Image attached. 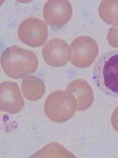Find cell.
<instances>
[{
	"instance_id": "6da1fadb",
	"label": "cell",
	"mask_w": 118,
	"mask_h": 158,
	"mask_svg": "<svg viewBox=\"0 0 118 158\" xmlns=\"http://www.w3.org/2000/svg\"><path fill=\"white\" fill-rule=\"evenodd\" d=\"M1 62L6 74L15 79L34 73L38 64L37 58L34 52L16 45L9 47L4 51Z\"/></svg>"
},
{
	"instance_id": "7a4b0ae2",
	"label": "cell",
	"mask_w": 118,
	"mask_h": 158,
	"mask_svg": "<svg viewBox=\"0 0 118 158\" xmlns=\"http://www.w3.org/2000/svg\"><path fill=\"white\" fill-rule=\"evenodd\" d=\"M77 110L76 99L67 90H57L52 92L44 105L45 113L49 120L54 122H67Z\"/></svg>"
},
{
	"instance_id": "3957f363",
	"label": "cell",
	"mask_w": 118,
	"mask_h": 158,
	"mask_svg": "<svg viewBox=\"0 0 118 158\" xmlns=\"http://www.w3.org/2000/svg\"><path fill=\"white\" fill-rule=\"evenodd\" d=\"M99 53L97 43L89 36L79 37L69 46V60L77 68H85L89 67L94 62Z\"/></svg>"
},
{
	"instance_id": "277c9868",
	"label": "cell",
	"mask_w": 118,
	"mask_h": 158,
	"mask_svg": "<svg viewBox=\"0 0 118 158\" xmlns=\"http://www.w3.org/2000/svg\"><path fill=\"white\" fill-rule=\"evenodd\" d=\"M48 34L47 25L44 21L35 17L26 19L20 24L18 35L20 40L31 47L43 45Z\"/></svg>"
},
{
	"instance_id": "5b68a950",
	"label": "cell",
	"mask_w": 118,
	"mask_h": 158,
	"mask_svg": "<svg viewBox=\"0 0 118 158\" xmlns=\"http://www.w3.org/2000/svg\"><path fill=\"white\" fill-rule=\"evenodd\" d=\"M73 10L68 1H49L43 7L44 20L51 27L61 28L70 19Z\"/></svg>"
},
{
	"instance_id": "8992f818",
	"label": "cell",
	"mask_w": 118,
	"mask_h": 158,
	"mask_svg": "<svg viewBox=\"0 0 118 158\" xmlns=\"http://www.w3.org/2000/svg\"><path fill=\"white\" fill-rule=\"evenodd\" d=\"M0 109L2 111L15 114L22 110L25 101L16 83L3 82L0 85Z\"/></svg>"
},
{
	"instance_id": "52a82bcc",
	"label": "cell",
	"mask_w": 118,
	"mask_h": 158,
	"mask_svg": "<svg viewBox=\"0 0 118 158\" xmlns=\"http://www.w3.org/2000/svg\"><path fill=\"white\" fill-rule=\"evenodd\" d=\"M96 67V74L100 81L109 90L118 93V54L103 56Z\"/></svg>"
},
{
	"instance_id": "ba28073f",
	"label": "cell",
	"mask_w": 118,
	"mask_h": 158,
	"mask_svg": "<svg viewBox=\"0 0 118 158\" xmlns=\"http://www.w3.org/2000/svg\"><path fill=\"white\" fill-rule=\"evenodd\" d=\"M69 46L66 41L60 39H52L44 46L43 58L50 66L61 67L69 60Z\"/></svg>"
},
{
	"instance_id": "9c48e42d",
	"label": "cell",
	"mask_w": 118,
	"mask_h": 158,
	"mask_svg": "<svg viewBox=\"0 0 118 158\" xmlns=\"http://www.w3.org/2000/svg\"><path fill=\"white\" fill-rule=\"evenodd\" d=\"M66 90L75 98L77 110H87L92 104L93 91L90 85L85 80L78 79L73 81L68 86Z\"/></svg>"
},
{
	"instance_id": "30bf717a",
	"label": "cell",
	"mask_w": 118,
	"mask_h": 158,
	"mask_svg": "<svg viewBox=\"0 0 118 158\" xmlns=\"http://www.w3.org/2000/svg\"><path fill=\"white\" fill-rule=\"evenodd\" d=\"M21 89L26 99L31 101H36L40 99L44 95L45 86L41 79L31 75L23 79Z\"/></svg>"
},
{
	"instance_id": "8fae6325",
	"label": "cell",
	"mask_w": 118,
	"mask_h": 158,
	"mask_svg": "<svg viewBox=\"0 0 118 158\" xmlns=\"http://www.w3.org/2000/svg\"><path fill=\"white\" fill-rule=\"evenodd\" d=\"M98 12L100 18L109 24H118V1H103Z\"/></svg>"
},
{
	"instance_id": "7c38bea8",
	"label": "cell",
	"mask_w": 118,
	"mask_h": 158,
	"mask_svg": "<svg viewBox=\"0 0 118 158\" xmlns=\"http://www.w3.org/2000/svg\"><path fill=\"white\" fill-rule=\"evenodd\" d=\"M107 40L112 47L118 48V24L113 26L109 31Z\"/></svg>"
},
{
	"instance_id": "4fadbf2b",
	"label": "cell",
	"mask_w": 118,
	"mask_h": 158,
	"mask_svg": "<svg viewBox=\"0 0 118 158\" xmlns=\"http://www.w3.org/2000/svg\"><path fill=\"white\" fill-rule=\"evenodd\" d=\"M111 120L113 128L118 132V106L115 109L113 112Z\"/></svg>"
}]
</instances>
